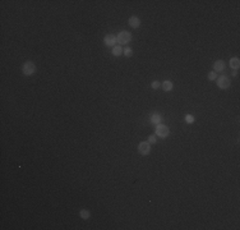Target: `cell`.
<instances>
[{
  "label": "cell",
  "mask_w": 240,
  "mask_h": 230,
  "mask_svg": "<svg viewBox=\"0 0 240 230\" xmlns=\"http://www.w3.org/2000/svg\"><path fill=\"white\" fill-rule=\"evenodd\" d=\"M116 41L120 45H126L131 41V34L128 31H123V32H120L116 36Z\"/></svg>",
  "instance_id": "6da1fadb"
},
{
  "label": "cell",
  "mask_w": 240,
  "mask_h": 230,
  "mask_svg": "<svg viewBox=\"0 0 240 230\" xmlns=\"http://www.w3.org/2000/svg\"><path fill=\"white\" fill-rule=\"evenodd\" d=\"M154 133H156V136L161 137V138H166L170 134V129L166 125L162 124V123H160V124H157L156 128H154Z\"/></svg>",
  "instance_id": "7a4b0ae2"
},
{
  "label": "cell",
  "mask_w": 240,
  "mask_h": 230,
  "mask_svg": "<svg viewBox=\"0 0 240 230\" xmlns=\"http://www.w3.org/2000/svg\"><path fill=\"white\" fill-rule=\"evenodd\" d=\"M22 72L24 75H32L34 72H36V65H34L32 61H26L22 67Z\"/></svg>",
  "instance_id": "3957f363"
},
{
  "label": "cell",
  "mask_w": 240,
  "mask_h": 230,
  "mask_svg": "<svg viewBox=\"0 0 240 230\" xmlns=\"http://www.w3.org/2000/svg\"><path fill=\"white\" fill-rule=\"evenodd\" d=\"M230 84H231V80H230L229 77L221 75L217 78V86H218V88H221V90H227V88L230 87Z\"/></svg>",
  "instance_id": "277c9868"
},
{
  "label": "cell",
  "mask_w": 240,
  "mask_h": 230,
  "mask_svg": "<svg viewBox=\"0 0 240 230\" xmlns=\"http://www.w3.org/2000/svg\"><path fill=\"white\" fill-rule=\"evenodd\" d=\"M138 152L143 156H147L151 152V144L148 142H141V143L138 144Z\"/></svg>",
  "instance_id": "5b68a950"
},
{
  "label": "cell",
  "mask_w": 240,
  "mask_h": 230,
  "mask_svg": "<svg viewBox=\"0 0 240 230\" xmlns=\"http://www.w3.org/2000/svg\"><path fill=\"white\" fill-rule=\"evenodd\" d=\"M103 42H105L106 46H115V44H118L116 41V36H114V34H106L105 37H103Z\"/></svg>",
  "instance_id": "8992f818"
},
{
  "label": "cell",
  "mask_w": 240,
  "mask_h": 230,
  "mask_svg": "<svg viewBox=\"0 0 240 230\" xmlns=\"http://www.w3.org/2000/svg\"><path fill=\"white\" fill-rule=\"evenodd\" d=\"M128 22H129V26L131 27V28H139V27H141V19H139L137 15L130 17Z\"/></svg>",
  "instance_id": "52a82bcc"
},
{
  "label": "cell",
  "mask_w": 240,
  "mask_h": 230,
  "mask_svg": "<svg viewBox=\"0 0 240 230\" xmlns=\"http://www.w3.org/2000/svg\"><path fill=\"white\" fill-rule=\"evenodd\" d=\"M213 69L216 73H220V72H223L225 70V61L223 60H216L215 64H213Z\"/></svg>",
  "instance_id": "ba28073f"
},
{
  "label": "cell",
  "mask_w": 240,
  "mask_h": 230,
  "mask_svg": "<svg viewBox=\"0 0 240 230\" xmlns=\"http://www.w3.org/2000/svg\"><path fill=\"white\" fill-rule=\"evenodd\" d=\"M161 88H162L164 91L169 92V91H171L172 88H174V84H172L171 80H164V82L161 83Z\"/></svg>",
  "instance_id": "9c48e42d"
},
{
  "label": "cell",
  "mask_w": 240,
  "mask_h": 230,
  "mask_svg": "<svg viewBox=\"0 0 240 230\" xmlns=\"http://www.w3.org/2000/svg\"><path fill=\"white\" fill-rule=\"evenodd\" d=\"M230 67L233 69H239V67H240V59L239 58H231L230 59Z\"/></svg>",
  "instance_id": "30bf717a"
},
{
  "label": "cell",
  "mask_w": 240,
  "mask_h": 230,
  "mask_svg": "<svg viewBox=\"0 0 240 230\" xmlns=\"http://www.w3.org/2000/svg\"><path fill=\"white\" fill-rule=\"evenodd\" d=\"M151 123H153V124H160V123H162V116L160 114H153L152 116H151Z\"/></svg>",
  "instance_id": "8fae6325"
},
{
  "label": "cell",
  "mask_w": 240,
  "mask_h": 230,
  "mask_svg": "<svg viewBox=\"0 0 240 230\" xmlns=\"http://www.w3.org/2000/svg\"><path fill=\"white\" fill-rule=\"evenodd\" d=\"M123 51H124V50L121 49V46H120V45H115L114 47H113V55L114 56H120L123 54Z\"/></svg>",
  "instance_id": "7c38bea8"
},
{
  "label": "cell",
  "mask_w": 240,
  "mask_h": 230,
  "mask_svg": "<svg viewBox=\"0 0 240 230\" xmlns=\"http://www.w3.org/2000/svg\"><path fill=\"white\" fill-rule=\"evenodd\" d=\"M79 216L83 218V220H87V218H90V216H91V213H90V211L88 210H80L79 211Z\"/></svg>",
  "instance_id": "4fadbf2b"
},
{
  "label": "cell",
  "mask_w": 240,
  "mask_h": 230,
  "mask_svg": "<svg viewBox=\"0 0 240 230\" xmlns=\"http://www.w3.org/2000/svg\"><path fill=\"white\" fill-rule=\"evenodd\" d=\"M123 54H124V56H126V58H130L131 55H133V50H131L130 47H126V49H124Z\"/></svg>",
  "instance_id": "5bb4252c"
},
{
  "label": "cell",
  "mask_w": 240,
  "mask_h": 230,
  "mask_svg": "<svg viewBox=\"0 0 240 230\" xmlns=\"http://www.w3.org/2000/svg\"><path fill=\"white\" fill-rule=\"evenodd\" d=\"M185 121L189 123V124H192V123H194V116L190 114H187L185 115Z\"/></svg>",
  "instance_id": "9a60e30c"
},
{
  "label": "cell",
  "mask_w": 240,
  "mask_h": 230,
  "mask_svg": "<svg viewBox=\"0 0 240 230\" xmlns=\"http://www.w3.org/2000/svg\"><path fill=\"white\" fill-rule=\"evenodd\" d=\"M151 87H152L153 90H157V88L161 87V82H158V80H153V82L151 83Z\"/></svg>",
  "instance_id": "2e32d148"
},
{
  "label": "cell",
  "mask_w": 240,
  "mask_h": 230,
  "mask_svg": "<svg viewBox=\"0 0 240 230\" xmlns=\"http://www.w3.org/2000/svg\"><path fill=\"white\" fill-rule=\"evenodd\" d=\"M207 77H208V79L210 80H215L216 78H217V74H216V72H210Z\"/></svg>",
  "instance_id": "e0dca14e"
},
{
  "label": "cell",
  "mask_w": 240,
  "mask_h": 230,
  "mask_svg": "<svg viewBox=\"0 0 240 230\" xmlns=\"http://www.w3.org/2000/svg\"><path fill=\"white\" fill-rule=\"evenodd\" d=\"M156 137H154V136H149L148 137V141H147V142H148V143L149 144H154V143H156Z\"/></svg>",
  "instance_id": "ac0fdd59"
}]
</instances>
